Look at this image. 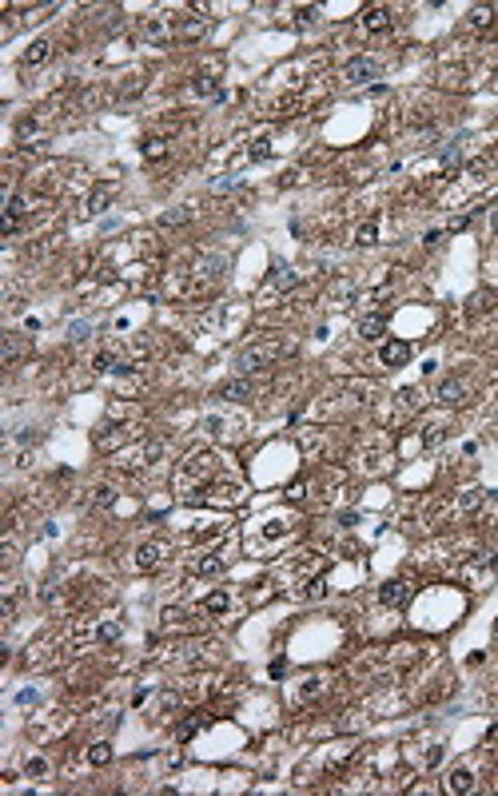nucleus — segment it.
<instances>
[{
	"label": "nucleus",
	"instance_id": "obj_9",
	"mask_svg": "<svg viewBox=\"0 0 498 796\" xmlns=\"http://www.w3.org/2000/svg\"><path fill=\"white\" fill-rule=\"evenodd\" d=\"M379 358H383V367H407V358H411V343H403V339H386L383 351H379Z\"/></svg>",
	"mask_w": 498,
	"mask_h": 796
},
{
	"label": "nucleus",
	"instance_id": "obj_31",
	"mask_svg": "<svg viewBox=\"0 0 498 796\" xmlns=\"http://www.w3.org/2000/svg\"><path fill=\"white\" fill-rule=\"evenodd\" d=\"M315 16H319V8H315V4H303V8H295V20H299V25H315Z\"/></svg>",
	"mask_w": 498,
	"mask_h": 796
},
{
	"label": "nucleus",
	"instance_id": "obj_13",
	"mask_svg": "<svg viewBox=\"0 0 498 796\" xmlns=\"http://www.w3.org/2000/svg\"><path fill=\"white\" fill-rule=\"evenodd\" d=\"M383 335H386V318L383 315H367L359 323V339H367V343H379Z\"/></svg>",
	"mask_w": 498,
	"mask_h": 796
},
{
	"label": "nucleus",
	"instance_id": "obj_21",
	"mask_svg": "<svg viewBox=\"0 0 498 796\" xmlns=\"http://www.w3.org/2000/svg\"><path fill=\"white\" fill-rule=\"evenodd\" d=\"M494 25V8L490 4H474L471 8V28H490Z\"/></svg>",
	"mask_w": 498,
	"mask_h": 796
},
{
	"label": "nucleus",
	"instance_id": "obj_11",
	"mask_svg": "<svg viewBox=\"0 0 498 796\" xmlns=\"http://www.w3.org/2000/svg\"><path fill=\"white\" fill-rule=\"evenodd\" d=\"M251 394H255V382L251 379H231V382L220 386V398H224V403H243V398H251Z\"/></svg>",
	"mask_w": 498,
	"mask_h": 796
},
{
	"label": "nucleus",
	"instance_id": "obj_22",
	"mask_svg": "<svg viewBox=\"0 0 498 796\" xmlns=\"http://www.w3.org/2000/svg\"><path fill=\"white\" fill-rule=\"evenodd\" d=\"M191 92H196V96H220V80H215V76H196V80H191Z\"/></svg>",
	"mask_w": 498,
	"mask_h": 796
},
{
	"label": "nucleus",
	"instance_id": "obj_25",
	"mask_svg": "<svg viewBox=\"0 0 498 796\" xmlns=\"http://www.w3.org/2000/svg\"><path fill=\"white\" fill-rule=\"evenodd\" d=\"M199 717H203V713H196V717H187V721L180 724V729H175V736H180V741H191V736L199 733V724H203V721H199Z\"/></svg>",
	"mask_w": 498,
	"mask_h": 796
},
{
	"label": "nucleus",
	"instance_id": "obj_19",
	"mask_svg": "<svg viewBox=\"0 0 498 796\" xmlns=\"http://www.w3.org/2000/svg\"><path fill=\"white\" fill-rule=\"evenodd\" d=\"M25 355V343L20 335H4V367H16V358Z\"/></svg>",
	"mask_w": 498,
	"mask_h": 796
},
{
	"label": "nucleus",
	"instance_id": "obj_17",
	"mask_svg": "<svg viewBox=\"0 0 498 796\" xmlns=\"http://www.w3.org/2000/svg\"><path fill=\"white\" fill-rule=\"evenodd\" d=\"M203 32H208V20H199V16H187L184 25L175 28V36L180 40H199Z\"/></svg>",
	"mask_w": 498,
	"mask_h": 796
},
{
	"label": "nucleus",
	"instance_id": "obj_12",
	"mask_svg": "<svg viewBox=\"0 0 498 796\" xmlns=\"http://www.w3.org/2000/svg\"><path fill=\"white\" fill-rule=\"evenodd\" d=\"M48 56H52V44H48V40H32V44L25 48V56H20V64H25V68H40Z\"/></svg>",
	"mask_w": 498,
	"mask_h": 796
},
{
	"label": "nucleus",
	"instance_id": "obj_5",
	"mask_svg": "<svg viewBox=\"0 0 498 796\" xmlns=\"http://www.w3.org/2000/svg\"><path fill=\"white\" fill-rule=\"evenodd\" d=\"M163 558H168V550H163L160 541H144V546L136 550V562L132 565H136L140 574H156V569L163 565Z\"/></svg>",
	"mask_w": 498,
	"mask_h": 796
},
{
	"label": "nucleus",
	"instance_id": "obj_32",
	"mask_svg": "<svg viewBox=\"0 0 498 796\" xmlns=\"http://www.w3.org/2000/svg\"><path fill=\"white\" fill-rule=\"evenodd\" d=\"M267 151H271V140H267V135H260V140H251V159H263V156H267Z\"/></svg>",
	"mask_w": 498,
	"mask_h": 796
},
{
	"label": "nucleus",
	"instance_id": "obj_29",
	"mask_svg": "<svg viewBox=\"0 0 498 796\" xmlns=\"http://www.w3.org/2000/svg\"><path fill=\"white\" fill-rule=\"evenodd\" d=\"M163 151H168V144H163V140H144V159H160Z\"/></svg>",
	"mask_w": 498,
	"mask_h": 796
},
{
	"label": "nucleus",
	"instance_id": "obj_23",
	"mask_svg": "<svg viewBox=\"0 0 498 796\" xmlns=\"http://www.w3.org/2000/svg\"><path fill=\"white\" fill-rule=\"evenodd\" d=\"M227 605H231V593H224V589L208 593V601H203V609L208 613H227Z\"/></svg>",
	"mask_w": 498,
	"mask_h": 796
},
{
	"label": "nucleus",
	"instance_id": "obj_16",
	"mask_svg": "<svg viewBox=\"0 0 498 796\" xmlns=\"http://www.w3.org/2000/svg\"><path fill=\"white\" fill-rule=\"evenodd\" d=\"M474 788V772H466V769H455L447 776V792H455V796H466Z\"/></svg>",
	"mask_w": 498,
	"mask_h": 796
},
{
	"label": "nucleus",
	"instance_id": "obj_3",
	"mask_svg": "<svg viewBox=\"0 0 498 796\" xmlns=\"http://www.w3.org/2000/svg\"><path fill=\"white\" fill-rule=\"evenodd\" d=\"M172 36H175L172 16L152 13V16H144V20H140V40H148V44H168Z\"/></svg>",
	"mask_w": 498,
	"mask_h": 796
},
{
	"label": "nucleus",
	"instance_id": "obj_28",
	"mask_svg": "<svg viewBox=\"0 0 498 796\" xmlns=\"http://www.w3.org/2000/svg\"><path fill=\"white\" fill-rule=\"evenodd\" d=\"M187 220H191V208H180V211H168V215H163V227H175V223H187Z\"/></svg>",
	"mask_w": 498,
	"mask_h": 796
},
{
	"label": "nucleus",
	"instance_id": "obj_27",
	"mask_svg": "<svg viewBox=\"0 0 498 796\" xmlns=\"http://www.w3.org/2000/svg\"><path fill=\"white\" fill-rule=\"evenodd\" d=\"M25 772H28V776H44V772H48V760H44V757H28L25 760Z\"/></svg>",
	"mask_w": 498,
	"mask_h": 796
},
{
	"label": "nucleus",
	"instance_id": "obj_30",
	"mask_svg": "<svg viewBox=\"0 0 498 796\" xmlns=\"http://www.w3.org/2000/svg\"><path fill=\"white\" fill-rule=\"evenodd\" d=\"M92 502H96V506H112L116 502V490H112V486H100V490H92Z\"/></svg>",
	"mask_w": 498,
	"mask_h": 796
},
{
	"label": "nucleus",
	"instance_id": "obj_1",
	"mask_svg": "<svg viewBox=\"0 0 498 796\" xmlns=\"http://www.w3.org/2000/svg\"><path fill=\"white\" fill-rule=\"evenodd\" d=\"M279 355H283V343H279V339L255 343V346H248V351L239 355V370H243V375H251V370H263V367H271Z\"/></svg>",
	"mask_w": 498,
	"mask_h": 796
},
{
	"label": "nucleus",
	"instance_id": "obj_15",
	"mask_svg": "<svg viewBox=\"0 0 498 796\" xmlns=\"http://www.w3.org/2000/svg\"><path fill=\"white\" fill-rule=\"evenodd\" d=\"M224 569H227V558H220V553H208L203 562L191 565V574L196 577H215V574H224Z\"/></svg>",
	"mask_w": 498,
	"mask_h": 796
},
{
	"label": "nucleus",
	"instance_id": "obj_2",
	"mask_svg": "<svg viewBox=\"0 0 498 796\" xmlns=\"http://www.w3.org/2000/svg\"><path fill=\"white\" fill-rule=\"evenodd\" d=\"M203 502L208 506H239L243 502V486L231 482V478H215L212 486L203 490Z\"/></svg>",
	"mask_w": 498,
	"mask_h": 796
},
{
	"label": "nucleus",
	"instance_id": "obj_18",
	"mask_svg": "<svg viewBox=\"0 0 498 796\" xmlns=\"http://www.w3.org/2000/svg\"><path fill=\"white\" fill-rule=\"evenodd\" d=\"M108 760H112V745H108V741H96V745L88 748V764H92V769H104Z\"/></svg>",
	"mask_w": 498,
	"mask_h": 796
},
{
	"label": "nucleus",
	"instance_id": "obj_24",
	"mask_svg": "<svg viewBox=\"0 0 498 796\" xmlns=\"http://www.w3.org/2000/svg\"><path fill=\"white\" fill-rule=\"evenodd\" d=\"M319 693H323V681H319V677H311V681H303V689L295 693V701H299V705H307V701H315Z\"/></svg>",
	"mask_w": 498,
	"mask_h": 796
},
{
	"label": "nucleus",
	"instance_id": "obj_7",
	"mask_svg": "<svg viewBox=\"0 0 498 796\" xmlns=\"http://www.w3.org/2000/svg\"><path fill=\"white\" fill-rule=\"evenodd\" d=\"M466 394H471V386H466V379H443L438 382V403L443 406H462L466 403Z\"/></svg>",
	"mask_w": 498,
	"mask_h": 796
},
{
	"label": "nucleus",
	"instance_id": "obj_14",
	"mask_svg": "<svg viewBox=\"0 0 498 796\" xmlns=\"http://www.w3.org/2000/svg\"><path fill=\"white\" fill-rule=\"evenodd\" d=\"M112 196H116V184H100L92 196H88V215H100V211L112 203Z\"/></svg>",
	"mask_w": 498,
	"mask_h": 796
},
{
	"label": "nucleus",
	"instance_id": "obj_26",
	"mask_svg": "<svg viewBox=\"0 0 498 796\" xmlns=\"http://www.w3.org/2000/svg\"><path fill=\"white\" fill-rule=\"evenodd\" d=\"M375 235H379V223H363L359 231H355V243L371 247V243H375Z\"/></svg>",
	"mask_w": 498,
	"mask_h": 796
},
{
	"label": "nucleus",
	"instance_id": "obj_6",
	"mask_svg": "<svg viewBox=\"0 0 498 796\" xmlns=\"http://www.w3.org/2000/svg\"><path fill=\"white\" fill-rule=\"evenodd\" d=\"M391 16H395V13H391L386 4H371V8H363V20H359V25H363V32L379 36V32H386V28H391Z\"/></svg>",
	"mask_w": 498,
	"mask_h": 796
},
{
	"label": "nucleus",
	"instance_id": "obj_4",
	"mask_svg": "<svg viewBox=\"0 0 498 796\" xmlns=\"http://www.w3.org/2000/svg\"><path fill=\"white\" fill-rule=\"evenodd\" d=\"M343 76H347V84H371V80L383 76V60H379V56H355V60L343 68Z\"/></svg>",
	"mask_w": 498,
	"mask_h": 796
},
{
	"label": "nucleus",
	"instance_id": "obj_8",
	"mask_svg": "<svg viewBox=\"0 0 498 796\" xmlns=\"http://www.w3.org/2000/svg\"><path fill=\"white\" fill-rule=\"evenodd\" d=\"M411 598H415V589L407 586V581H386V586L379 589V601H383L386 609H403Z\"/></svg>",
	"mask_w": 498,
	"mask_h": 796
},
{
	"label": "nucleus",
	"instance_id": "obj_20",
	"mask_svg": "<svg viewBox=\"0 0 498 796\" xmlns=\"http://www.w3.org/2000/svg\"><path fill=\"white\" fill-rule=\"evenodd\" d=\"M486 502V490H466L459 498V514H474V510H483Z\"/></svg>",
	"mask_w": 498,
	"mask_h": 796
},
{
	"label": "nucleus",
	"instance_id": "obj_10",
	"mask_svg": "<svg viewBox=\"0 0 498 796\" xmlns=\"http://www.w3.org/2000/svg\"><path fill=\"white\" fill-rule=\"evenodd\" d=\"M28 211H32V208H28V199L20 196V191H16V196L8 199V208H4V223H0V227H4V235H13L16 227H20V220H25Z\"/></svg>",
	"mask_w": 498,
	"mask_h": 796
},
{
	"label": "nucleus",
	"instance_id": "obj_33",
	"mask_svg": "<svg viewBox=\"0 0 498 796\" xmlns=\"http://www.w3.org/2000/svg\"><path fill=\"white\" fill-rule=\"evenodd\" d=\"M490 227H494V235H498V208H494V215H490Z\"/></svg>",
	"mask_w": 498,
	"mask_h": 796
}]
</instances>
